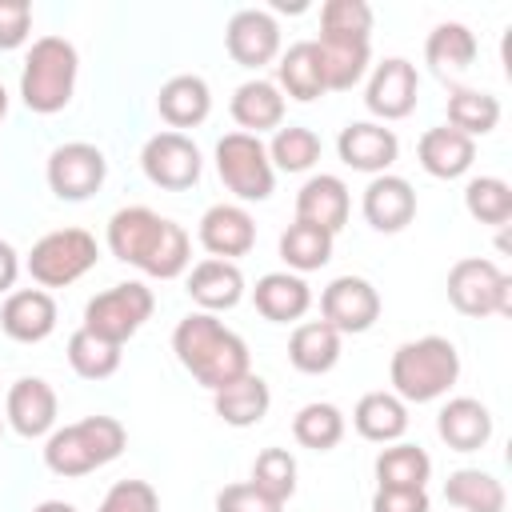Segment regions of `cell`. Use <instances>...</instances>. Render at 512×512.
Listing matches in <instances>:
<instances>
[{"instance_id":"1","label":"cell","mask_w":512,"mask_h":512,"mask_svg":"<svg viewBox=\"0 0 512 512\" xmlns=\"http://www.w3.org/2000/svg\"><path fill=\"white\" fill-rule=\"evenodd\" d=\"M108 252L156 280H176L192 264L188 232L144 204H128L108 216Z\"/></svg>"},{"instance_id":"2","label":"cell","mask_w":512,"mask_h":512,"mask_svg":"<svg viewBox=\"0 0 512 512\" xmlns=\"http://www.w3.org/2000/svg\"><path fill=\"white\" fill-rule=\"evenodd\" d=\"M172 352L184 364V372L196 384L212 388V392L224 388V384H232L236 376L252 372L248 344L228 324H220L212 312H188L172 328Z\"/></svg>"},{"instance_id":"3","label":"cell","mask_w":512,"mask_h":512,"mask_svg":"<svg viewBox=\"0 0 512 512\" xmlns=\"http://www.w3.org/2000/svg\"><path fill=\"white\" fill-rule=\"evenodd\" d=\"M460 376V352L448 336H420L392 352L388 380L404 404H432L440 400Z\"/></svg>"},{"instance_id":"4","label":"cell","mask_w":512,"mask_h":512,"mask_svg":"<svg viewBox=\"0 0 512 512\" xmlns=\"http://www.w3.org/2000/svg\"><path fill=\"white\" fill-rule=\"evenodd\" d=\"M128 444V432L116 416H84L76 424L52 428L44 440V464L56 476H88L112 464Z\"/></svg>"},{"instance_id":"5","label":"cell","mask_w":512,"mask_h":512,"mask_svg":"<svg viewBox=\"0 0 512 512\" xmlns=\"http://www.w3.org/2000/svg\"><path fill=\"white\" fill-rule=\"evenodd\" d=\"M76 72H80V56H76L72 40H64V36L32 40V48L24 56V68H20L24 108L36 112V116L64 112L72 92H76Z\"/></svg>"},{"instance_id":"6","label":"cell","mask_w":512,"mask_h":512,"mask_svg":"<svg viewBox=\"0 0 512 512\" xmlns=\"http://www.w3.org/2000/svg\"><path fill=\"white\" fill-rule=\"evenodd\" d=\"M96 236L84 232V228H56L48 236H40L24 260L28 276L48 292V288H68L76 284L84 272L96 268Z\"/></svg>"},{"instance_id":"7","label":"cell","mask_w":512,"mask_h":512,"mask_svg":"<svg viewBox=\"0 0 512 512\" xmlns=\"http://www.w3.org/2000/svg\"><path fill=\"white\" fill-rule=\"evenodd\" d=\"M448 300L464 316H512V276L484 260V256H464L448 268Z\"/></svg>"},{"instance_id":"8","label":"cell","mask_w":512,"mask_h":512,"mask_svg":"<svg viewBox=\"0 0 512 512\" xmlns=\"http://www.w3.org/2000/svg\"><path fill=\"white\" fill-rule=\"evenodd\" d=\"M152 308H156L152 288L140 284V280H124V284H112L108 292H100L84 304V324L80 328H88L92 336L124 348V340H132L144 328Z\"/></svg>"},{"instance_id":"9","label":"cell","mask_w":512,"mask_h":512,"mask_svg":"<svg viewBox=\"0 0 512 512\" xmlns=\"http://www.w3.org/2000/svg\"><path fill=\"white\" fill-rule=\"evenodd\" d=\"M216 172L224 188L248 204L268 200L276 188V168L268 160V148L260 144V136H248V132H228L216 140Z\"/></svg>"},{"instance_id":"10","label":"cell","mask_w":512,"mask_h":512,"mask_svg":"<svg viewBox=\"0 0 512 512\" xmlns=\"http://www.w3.org/2000/svg\"><path fill=\"white\" fill-rule=\"evenodd\" d=\"M140 168H144V176H148L156 188H164V192H184V188H192V184L200 180L204 160H200V148H196L192 136L164 128V132H156V136L144 140V148H140Z\"/></svg>"},{"instance_id":"11","label":"cell","mask_w":512,"mask_h":512,"mask_svg":"<svg viewBox=\"0 0 512 512\" xmlns=\"http://www.w3.org/2000/svg\"><path fill=\"white\" fill-rule=\"evenodd\" d=\"M44 176H48V188H52L60 200L80 204V200H88V196L100 192V184H104V176H108V160H104V152H100L96 144H88V140H68V144H60V148H52Z\"/></svg>"},{"instance_id":"12","label":"cell","mask_w":512,"mask_h":512,"mask_svg":"<svg viewBox=\"0 0 512 512\" xmlns=\"http://www.w3.org/2000/svg\"><path fill=\"white\" fill-rule=\"evenodd\" d=\"M380 316V292L364 276H336L320 292V320L344 332H368Z\"/></svg>"},{"instance_id":"13","label":"cell","mask_w":512,"mask_h":512,"mask_svg":"<svg viewBox=\"0 0 512 512\" xmlns=\"http://www.w3.org/2000/svg\"><path fill=\"white\" fill-rule=\"evenodd\" d=\"M416 96H420V76H416V64H408L404 56L380 60L364 88V104L380 120H404L416 108Z\"/></svg>"},{"instance_id":"14","label":"cell","mask_w":512,"mask_h":512,"mask_svg":"<svg viewBox=\"0 0 512 512\" xmlns=\"http://www.w3.org/2000/svg\"><path fill=\"white\" fill-rule=\"evenodd\" d=\"M224 48L240 68H264L280 56V24L264 8H240L224 28Z\"/></svg>"},{"instance_id":"15","label":"cell","mask_w":512,"mask_h":512,"mask_svg":"<svg viewBox=\"0 0 512 512\" xmlns=\"http://www.w3.org/2000/svg\"><path fill=\"white\" fill-rule=\"evenodd\" d=\"M336 152H340V160H344L348 168L380 176V172H388V168L396 164L400 140H396L392 128H384V124H376V120H352V124L340 128Z\"/></svg>"},{"instance_id":"16","label":"cell","mask_w":512,"mask_h":512,"mask_svg":"<svg viewBox=\"0 0 512 512\" xmlns=\"http://www.w3.org/2000/svg\"><path fill=\"white\" fill-rule=\"evenodd\" d=\"M348 208H352L348 184L340 176H332V172L308 176L300 184V192H296V220L312 224V228H324L328 236H336L348 224Z\"/></svg>"},{"instance_id":"17","label":"cell","mask_w":512,"mask_h":512,"mask_svg":"<svg viewBox=\"0 0 512 512\" xmlns=\"http://www.w3.org/2000/svg\"><path fill=\"white\" fill-rule=\"evenodd\" d=\"M200 244L216 256V260H232L236 256H248L252 244H256V220L248 216V208L240 204H212L204 216H200V228H196Z\"/></svg>"},{"instance_id":"18","label":"cell","mask_w":512,"mask_h":512,"mask_svg":"<svg viewBox=\"0 0 512 512\" xmlns=\"http://www.w3.org/2000/svg\"><path fill=\"white\" fill-rule=\"evenodd\" d=\"M360 212H364V220H368L376 232H400V228H408L412 216H416V188H412L404 176L380 172V176L368 180L364 200H360Z\"/></svg>"},{"instance_id":"19","label":"cell","mask_w":512,"mask_h":512,"mask_svg":"<svg viewBox=\"0 0 512 512\" xmlns=\"http://www.w3.org/2000/svg\"><path fill=\"white\" fill-rule=\"evenodd\" d=\"M0 328L16 344H40V340H48L52 328H56V300H52V292H44V288L8 292V300L0 308Z\"/></svg>"},{"instance_id":"20","label":"cell","mask_w":512,"mask_h":512,"mask_svg":"<svg viewBox=\"0 0 512 512\" xmlns=\"http://www.w3.org/2000/svg\"><path fill=\"white\" fill-rule=\"evenodd\" d=\"M4 412H8V424L24 436V440H40L56 428V392L48 380L40 376H20L12 388H8V400H4Z\"/></svg>"},{"instance_id":"21","label":"cell","mask_w":512,"mask_h":512,"mask_svg":"<svg viewBox=\"0 0 512 512\" xmlns=\"http://www.w3.org/2000/svg\"><path fill=\"white\" fill-rule=\"evenodd\" d=\"M156 112H160V120H164L172 132L204 124L208 112H212L208 80L196 76V72H180V76L164 80V84H160V96H156Z\"/></svg>"},{"instance_id":"22","label":"cell","mask_w":512,"mask_h":512,"mask_svg":"<svg viewBox=\"0 0 512 512\" xmlns=\"http://www.w3.org/2000/svg\"><path fill=\"white\" fill-rule=\"evenodd\" d=\"M436 432L452 452H476L492 440V412L472 396H452L436 412Z\"/></svg>"},{"instance_id":"23","label":"cell","mask_w":512,"mask_h":512,"mask_svg":"<svg viewBox=\"0 0 512 512\" xmlns=\"http://www.w3.org/2000/svg\"><path fill=\"white\" fill-rule=\"evenodd\" d=\"M316 52H320V68H324L328 92H348L368 72L372 36H320Z\"/></svg>"},{"instance_id":"24","label":"cell","mask_w":512,"mask_h":512,"mask_svg":"<svg viewBox=\"0 0 512 512\" xmlns=\"http://www.w3.org/2000/svg\"><path fill=\"white\" fill-rule=\"evenodd\" d=\"M188 296L200 304V312H228L244 296V272L232 260L208 256L188 272Z\"/></svg>"},{"instance_id":"25","label":"cell","mask_w":512,"mask_h":512,"mask_svg":"<svg viewBox=\"0 0 512 512\" xmlns=\"http://www.w3.org/2000/svg\"><path fill=\"white\" fill-rule=\"evenodd\" d=\"M416 156H420V168L436 180H456L472 168L476 160V140H468L464 132L440 124V128H428L416 144Z\"/></svg>"},{"instance_id":"26","label":"cell","mask_w":512,"mask_h":512,"mask_svg":"<svg viewBox=\"0 0 512 512\" xmlns=\"http://www.w3.org/2000/svg\"><path fill=\"white\" fill-rule=\"evenodd\" d=\"M232 120L240 124V132L248 136H260L268 128H280L284 124V92L272 84V80H244L236 92H232V104H228Z\"/></svg>"},{"instance_id":"27","label":"cell","mask_w":512,"mask_h":512,"mask_svg":"<svg viewBox=\"0 0 512 512\" xmlns=\"http://www.w3.org/2000/svg\"><path fill=\"white\" fill-rule=\"evenodd\" d=\"M252 304L264 320L272 324H288V320H300L312 304V288L304 284V276L296 272H268L256 280L252 288Z\"/></svg>"},{"instance_id":"28","label":"cell","mask_w":512,"mask_h":512,"mask_svg":"<svg viewBox=\"0 0 512 512\" xmlns=\"http://www.w3.org/2000/svg\"><path fill=\"white\" fill-rule=\"evenodd\" d=\"M268 404H272L268 380L256 376V372H244V376H236L232 384H224V388L212 392L216 416H220L224 424H232V428H252V424H260V420L268 416Z\"/></svg>"},{"instance_id":"29","label":"cell","mask_w":512,"mask_h":512,"mask_svg":"<svg viewBox=\"0 0 512 512\" xmlns=\"http://www.w3.org/2000/svg\"><path fill=\"white\" fill-rule=\"evenodd\" d=\"M340 360V332L324 320H304L288 336V364L304 376H324Z\"/></svg>"},{"instance_id":"30","label":"cell","mask_w":512,"mask_h":512,"mask_svg":"<svg viewBox=\"0 0 512 512\" xmlns=\"http://www.w3.org/2000/svg\"><path fill=\"white\" fill-rule=\"evenodd\" d=\"M352 424L372 444H396L408 432V404L396 392H364L352 408Z\"/></svg>"},{"instance_id":"31","label":"cell","mask_w":512,"mask_h":512,"mask_svg":"<svg viewBox=\"0 0 512 512\" xmlns=\"http://www.w3.org/2000/svg\"><path fill=\"white\" fill-rule=\"evenodd\" d=\"M276 88L288 92L292 100L300 104H312L328 92L324 84V68H320V52H316V40H296L288 52H280V64H276Z\"/></svg>"},{"instance_id":"32","label":"cell","mask_w":512,"mask_h":512,"mask_svg":"<svg viewBox=\"0 0 512 512\" xmlns=\"http://www.w3.org/2000/svg\"><path fill=\"white\" fill-rule=\"evenodd\" d=\"M444 500L456 512H504V484L484 468H456L444 480Z\"/></svg>"},{"instance_id":"33","label":"cell","mask_w":512,"mask_h":512,"mask_svg":"<svg viewBox=\"0 0 512 512\" xmlns=\"http://www.w3.org/2000/svg\"><path fill=\"white\" fill-rule=\"evenodd\" d=\"M376 488H424L432 476V456L420 444H388L376 456Z\"/></svg>"},{"instance_id":"34","label":"cell","mask_w":512,"mask_h":512,"mask_svg":"<svg viewBox=\"0 0 512 512\" xmlns=\"http://www.w3.org/2000/svg\"><path fill=\"white\" fill-rule=\"evenodd\" d=\"M424 56H428V64H432L440 76L464 72V68H472V60H476V36H472L468 24L444 20V24H436V28L428 32Z\"/></svg>"},{"instance_id":"35","label":"cell","mask_w":512,"mask_h":512,"mask_svg":"<svg viewBox=\"0 0 512 512\" xmlns=\"http://www.w3.org/2000/svg\"><path fill=\"white\" fill-rule=\"evenodd\" d=\"M496 124H500V100L492 92H480V88L448 92V128L476 140V136H488Z\"/></svg>"},{"instance_id":"36","label":"cell","mask_w":512,"mask_h":512,"mask_svg":"<svg viewBox=\"0 0 512 512\" xmlns=\"http://www.w3.org/2000/svg\"><path fill=\"white\" fill-rule=\"evenodd\" d=\"M332 240L324 228H312V224H300L292 220L284 232H280V260L300 276V272H316L332 260Z\"/></svg>"},{"instance_id":"37","label":"cell","mask_w":512,"mask_h":512,"mask_svg":"<svg viewBox=\"0 0 512 512\" xmlns=\"http://www.w3.org/2000/svg\"><path fill=\"white\" fill-rule=\"evenodd\" d=\"M292 436L300 448H312V452H328L344 440V412L328 400H312L304 404L296 416H292Z\"/></svg>"},{"instance_id":"38","label":"cell","mask_w":512,"mask_h":512,"mask_svg":"<svg viewBox=\"0 0 512 512\" xmlns=\"http://www.w3.org/2000/svg\"><path fill=\"white\" fill-rule=\"evenodd\" d=\"M464 208L472 220L504 228L512 220V184L500 176H472L464 188Z\"/></svg>"},{"instance_id":"39","label":"cell","mask_w":512,"mask_h":512,"mask_svg":"<svg viewBox=\"0 0 512 512\" xmlns=\"http://www.w3.org/2000/svg\"><path fill=\"white\" fill-rule=\"evenodd\" d=\"M68 364L84 380H108L120 368V344H108V340L92 336L88 328H76L68 336Z\"/></svg>"},{"instance_id":"40","label":"cell","mask_w":512,"mask_h":512,"mask_svg":"<svg viewBox=\"0 0 512 512\" xmlns=\"http://www.w3.org/2000/svg\"><path fill=\"white\" fill-rule=\"evenodd\" d=\"M248 484L284 508L292 500V492H296V456L288 448H264L252 460V480Z\"/></svg>"},{"instance_id":"41","label":"cell","mask_w":512,"mask_h":512,"mask_svg":"<svg viewBox=\"0 0 512 512\" xmlns=\"http://www.w3.org/2000/svg\"><path fill=\"white\" fill-rule=\"evenodd\" d=\"M268 160L280 172H308L320 160V136L312 128H304V124L276 128V136L268 144Z\"/></svg>"},{"instance_id":"42","label":"cell","mask_w":512,"mask_h":512,"mask_svg":"<svg viewBox=\"0 0 512 512\" xmlns=\"http://www.w3.org/2000/svg\"><path fill=\"white\" fill-rule=\"evenodd\" d=\"M320 36H372V8L364 0H328L320 8Z\"/></svg>"},{"instance_id":"43","label":"cell","mask_w":512,"mask_h":512,"mask_svg":"<svg viewBox=\"0 0 512 512\" xmlns=\"http://www.w3.org/2000/svg\"><path fill=\"white\" fill-rule=\"evenodd\" d=\"M100 512H160V496L148 480H116L104 492Z\"/></svg>"},{"instance_id":"44","label":"cell","mask_w":512,"mask_h":512,"mask_svg":"<svg viewBox=\"0 0 512 512\" xmlns=\"http://www.w3.org/2000/svg\"><path fill=\"white\" fill-rule=\"evenodd\" d=\"M32 36V4L28 0H0V52L20 48Z\"/></svg>"},{"instance_id":"45","label":"cell","mask_w":512,"mask_h":512,"mask_svg":"<svg viewBox=\"0 0 512 512\" xmlns=\"http://www.w3.org/2000/svg\"><path fill=\"white\" fill-rule=\"evenodd\" d=\"M216 512H280V504L268 500L264 492H256L248 480H240V484H224L216 492Z\"/></svg>"},{"instance_id":"46","label":"cell","mask_w":512,"mask_h":512,"mask_svg":"<svg viewBox=\"0 0 512 512\" xmlns=\"http://www.w3.org/2000/svg\"><path fill=\"white\" fill-rule=\"evenodd\" d=\"M372 512H432L428 488H376Z\"/></svg>"},{"instance_id":"47","label":"cell","mask_w":512,"mask_h":512,"mask_svg":"<svg viewBox=\"0 0 512 512\" xmlns=\"http://www.w3.org/2000/svg\"><path fill=\"white\" fill-rule=\"evenodd\" d=\"M16 276H20V256L8 240H0V292H12Z\"/></svg>"},{"instance_id":"48","label":"cell","mask_w":512,"mask_h":512,"mask_svg":"<svg viewBox=\"0 0 512 512\" xmlns=\"http://www.w3.org/2000/svg\"><path fill=\"white\" fill-rule=\"evenodd\" d=\"M32 512H76V504H68V500H44Z\"/></svg>"},{"instance_id":"49","label":"cell","mask_w":512,"mask_h":512,"mask_svg":"<svg viewBox=\"0 0 512 512\" xmlns=\"http://www.w3.org/2000/svg\"><path fill=\"white\" fill-rule=\"evenodd\" d=\"M8 116V92H4V84H0V120Z\"/></svg>"},{"instance_id":"50","label":"cell","mask_w":512,"mask_h":512,"mask_svg":"<svg viewBox=\"0 0 512 512\" xmlns=\"http://www.w3.org/2000/svg\"><path fill=\"white\" fill-rule=\"evenodd\" d=\"M0 436H4V420H0Z\"/></svg>"}]
</instances>
